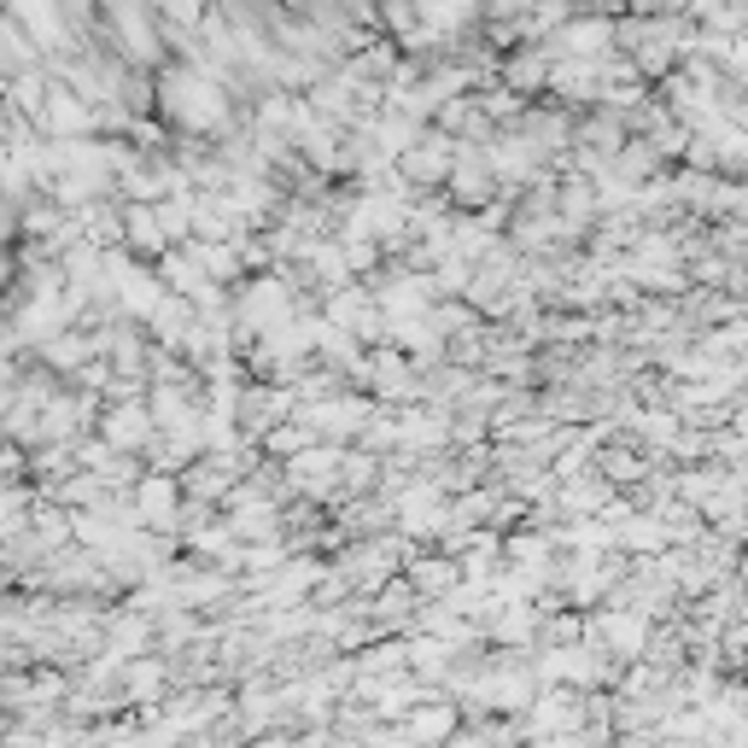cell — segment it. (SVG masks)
<instances>
[{"instance_id": "6da1fadb", "label": "cell", "mask_w": 748, "mask_h": 748, "mask_svg": "<svg viewBox=\"0 0 748 748\" xmlns=\"http://www.w3.org/2000/svg\"><path fill=\"white\" fill-rule=\"evenodd\" d=\"M106 439H112V445H135V439H147V409H117V415H112V427H106Z\"/></svg>"}]
</instances>
